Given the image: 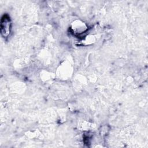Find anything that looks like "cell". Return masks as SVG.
I'll return each instance as SVG.
<instances>
[{
    "mask_svg": "<svg viewBox=\"0 0 148 148\" xmlns=\"http://www.w3.org/2000/svg\"><path fill=\"white\" fill-rule=\"evenodd\" d=\"M10 19L6 16H3L1 22V34L6 37L10 32Z\"/></svg>",
    "mask_w": 148,
    "mask_h": 148,
    "instance_id": "cell-1",
    "label": "cell"
}]
</instances>
